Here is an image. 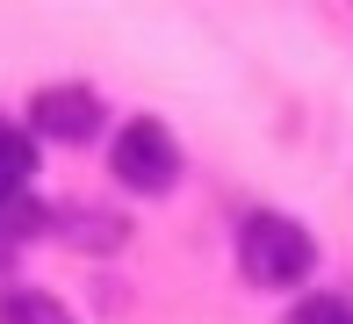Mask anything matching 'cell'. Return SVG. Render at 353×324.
<instances>
[{"label":"cell","mask_w":353,"mask_h":324,"mask_svg":"<svg viewBox=\"0 0 353 324\" xmlns=\"http://www.w3.org/2000/svg\"><path fill=\"white\" fill-rule=\"evenodd\" d=\"M238 267H245L252 288H296L303 274L317 267V245L303 223L274 216V209H252L245 223H238Z\"/></svg>","instance_id":"cell-1"},{"label":"cell","mask_w":353,"mask_h":324,"mask_svg":"<svg viewBox=\"0 0 353 324\" xmlns=\"http://www.w3.org/2000/svg\"><path fill=\"white\" fill-rule=\"evenodd\" d=\"M108 166H116V181L130 188V194H166L173 181H181V144H173L166 123L137 116V123H123V137H116V152H108Z\"/></svg>","instance_id":"cell-2"},{"label":"cell","mask_w":353,"mask_h":324,"mask_svg":"<svg viewBox=\"0 0 353 324\" xmlns=\"http://www.w3.org/2000/svg\"><path fill=\"white\" fill-rule=\"evenodd\" d=\"M29 123H37V137L79 144V137L101 130V101H94V87H43L37 101H29Z\"/></svg>","instance_id":"cell-3"},{"label":"cell","mask_w":353,"mask_h":324,"mask_svg":"<svg viewBox=\"0 0 353 324\" xmlns=\"http://www.w3.org/2000/svg\"><path fill=\"white\" fill-rule=\"evenodd\" d=\"M43 223H51V216H43L37 194L14 188V181H0V245H14V238H37Z\"/></svg>","instance_id":"cell-4"},{"label":"cell","mask_w":353,"mask_h":324,"mask_svg":"<svg viewBox=\"0 0 353 324\" xmlns=\"http://www.w3.org/2000/svg\"><path fill=\"white\" fill-rule=\"evenodd\" d=\"M0 324H79V317L43 288H14V296H0Z\"/></svg>","instance_id":"cell-5"},{"label":"cell","mask_w":353,"mask_h":324,"mask_svg":"<svg viewBox=\"0 0 353 324\" xmlns=\"http://www.w3.org/2000/svg\"><path fill=\"white\" fill-rule=\"evenodd\" d=\"M29 173H37V144H29V130H14L8 116H0V181L29 188Z\"/></svg>","instance_id":"cell-6"},{"label":"cell","mask_w":353,"mask_h":324,"mask_svg":"<svg viewBox=\"0 0 353 324\" xmlns=\"http://www.w3.org/2000/svg\"><path fill=\"white\" fill-rule=\"evenodd\" d=\"M288 324H353V310H346V296H303L288 310Z\"/></svg>","instance_id":"cell-7"}]
</instances>
